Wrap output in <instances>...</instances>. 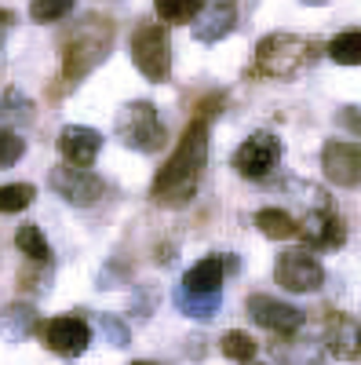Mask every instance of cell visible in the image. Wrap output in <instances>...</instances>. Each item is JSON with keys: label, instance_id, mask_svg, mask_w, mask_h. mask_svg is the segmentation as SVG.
<instances>
[{"label": "cell", "instance_id": "cell-2", "mask_svg": "<svg viewBox=\"0 0 361 365\" xmlns=\"http://www.w3.org/2000/svg\"><path fill=\"white\" fill-rule=\"evenodd\" d=\"M113 48V19L106 15H84L73 22V29L58 44V84L51 96L77 88L92 70H99V63Z\"/></svg>", "mask_w": 361, "mask_h": 365}, {"label": "cell", "instance_id": "cell-1", "mask_svg": "<svg viewBox=\"0 0 361 365\" xmlns=\"http://www.w3.org/2000/svg\"><path fill=\"white\" fill-rule=\"evenodd\" d=\"M204 165H208V117L194 113V120L183 128V135H179L172 158L154 175V187H150L154 205H164V208L190 205V197L201 187Z\"/></svg>", "mask_w": 361, "mask_h": 365}, {"label": "cell", "instance_id": "cell-22", "mask_svg": "<svg viewBox=\"0 0 361 365\" xmlns=\"http://www.w3.org/2000/svg\"><path fill=\"white\" fill-rule=\"evenodd\" d=\"M328 58L336 66H361V29H347L328 41Z\"/></svg>", "mask_w": 361, "mask_h": 365}, {"label": "cell", "instance_id": "cell-8", "mask_svg": "<svg viewBox=\"0 0 361 365\" xmlns=\"http://www.w3.org/2000/svg\"><path fill=\"white\" fill-rule=\"evenodd\" d=\"M274 282L288 292H318L325 285V267L318 263L314 252L292 249L274 259Z\"/></svg>", "mask_w": 361, "mask_h": 365}, {"label": "cell", "instance_id": "cell-17", "mask_svg": "<svg viewBox=\"0 0 361 365\" xmlns=\"http://www.w3.org/2000/svg\"><path fill=\"white\" fill-rule=\"evenodd\" d=\"M256 227L263 237L270 241H285V237H299V230H303V220H295L292 212L285 208H274V205H266L256 212Z\"/></svg>", "mask_w": 361, "mask_h": 365}, {"label": "cell", "instance_id": "cell-25", "mask_svg": "<svg viewBox=\"0 0 361 365\" xmlns=\"http://www.w3.org/2000/svg\"><path fill=\"white\" fill-rule=\"evenodd\" d=\"M77 8V0H29V19L33 22H63Z\"/></svg>", "mask_w": 361, "mask_h": 365}, {"label": "cell", "instance_id": "cell-6", "mask_svg": "<svg viewBox=\"0 0 361 365\" xmlns=\"http://www.w3.org/2000/svg\"><path fill=\"white\" fill-rule=\"evenodd\" d=\"M285 158V146L274 132H252L245 143L234 150V172L241 179H266L278 168V161Z\"/></svg>", "mask_w": 361, "mask_h": 365}, {"label": "cell", "instance_id": "cell-30", "mask_svg": "<svg viewBox=\"0 0 361 365\" xmlns=\"http://www.w3.org/2000/svg\"><path fill=\"white\" fill-rule=\"evenodd\" d=\"M336 125L361 139V106H343V110L336 113Z\"/></svg>", "mask_w": 361, "mask_h": 365}, {"label": "cell", "instance_id": "cell-19", "mask_svg": "<svg viewBox=\"0 0 361 365\" xmlns=\"http://www.w3.org/2000/svg\"><path fill=\"white\" fill-rule=\"evenodd\" d=\"M219 303H223V292H216V296H204V292H190V289H183V285L175 289V307L183 311L187 318H201V322L216 318Z\"/></svg>", "mask_w": 361, "mask_h": 365}, {"label": "cell", "instance_id": "cell-20", "mask_svg": "<svg viewBox=\"0 0 361 365\" xmlns=\"http://www.w3.org/2000/svg\"><path fill=\"white\" fill-rule=\"evenodd\" d=\"M15 245L29 263H51V245H48V237L41 234L37 223H22L19 234H15Z\"/></svg>", "mask_w": 361, "mask_h": 365}, {"label": "cell", "instance_id": "cell-4", "mask_svg": "<svg viewBox=\"0 0 361 365\" xmlns=\"http://www.w3.org/2000/svg\"><path fill=\"white\" fill-rule=\"evenodd\" d=\"M113 132L128 150H139V154H157L168 139V132L161 125V113L150 99H135V103L120 106L117 120H113Z\"/></svg>", "mask_w": 361, "mask_h": 365}, {"label": "cell", "instance_id": "cell-11", "mask_svg": "<svg viewBox=\"0 0 361 365\" xmlns=\"http://www.w3.org/2000/svg\"><path fill=\"white\" fill-rule=\"evenodd\" d=\"M321 172L336 187H361V143L328 139L321 146Z\"/></svg>", "mask_w": 361, "mask_h": 365}, {"label": "cell", "instance_id": "cell-13", "mask_svg": "<svg viewBox=\"0 0 361 365\" xmlns=\"http://www.w3.org/2000/svg\"><path fill=\"white\" fill-rule=\"evenodd\" d=\"M325 347L340 361H357L361 358V322L333 311L325 318Z\"/></svg>", "mask_w": 361, "mask_h": 365}, {"label": "cell", "instance_id": "cell-10", "mask_svg": "<svg viewBox=\"0 0 361 365\" xmlns=\"http://www.w3.org/2000/svg\"><path fill=\"white\" fill-rule=\"evenodd\" d=\"M245 307H248V318H252L256 325L270 329V332H274V336H281V340L295 336V332L303 329V322H307V314L299 311V307H292V303H281L278 296H266V292H252Z\"/></svg>", "mask_w": 361, "mask_h": 365}, {"label": "cell", "instance_id": "cell-15", "mask_svg": "<svg viewBox=\"0 0 361 365\" xmlns=\"http://www.w3.org/2000/svg\"><path fill=\"white\" fill-rule=\"evenodd\" d=\"M299 237L307 241L310 249H343V241H347V227L343 220L336 216L333 208H314L303 216V230H299Z\"/></svg>", "mask_w": 361, "mask_h": 365}, {"label": "cell", "instance_id": "cell-24", "mask_svg": "<svg viewBox=\"0 0 361 365\" xmlns=\"http://www.w3.org/2000/svg\"><path fill=\"white\" fill-rule=\"evenodd\" d=\"M219 351L226 354V358H234V361H252L256 358V351H259V344L248 336V332H241V329H230V332H223V340H219Z\"/></svg>", "mask_w": 361, "mask_h": 365}, {"label": "cell", "instance_id": "cell-5", "mask_svg": "<svg viewBox=\"0 0 361 365\" xmlns=\"http://www.w3.org/2000/svg\"><path fill=\"white\" fill-rule=\"evenodd\" d=\"M132 63L154 84H164L172 77V34L164 22H146L132 34Z\"/></svg>", "mask_w": 361, "mask_h": 365}, {"label": "cell", "instance_id": "cell-28", "mask_svg": "<svg viewBox=\"0 0 361 365\" xmlns=\"http://www.w3.org/2000/svg\"><path fill=\"white\" fill-rule=\"evenodd\" d=\"M99 332L106 336V344H113V347H128V340H132L128 325L120 322L117 314H99Z\"/></svg>", "mask_w": 361, "mask_h": 365}, {"label": "cell", "instance_id": "cell-27", "mask_svg": "<svg viewBox=\"0 0 361 365\" xmlns=\"http://www.w3.org/2000/svg\"><path fill=\"white\" fill-rule=\"evenodd\" d=\"M48 282H51V263H29L19 270V289H26V292H44V289H51Z\"/></svg>", "mask_w": 361, "mask_h": 365}, {"label": "cell", "instance_id": "cell-14", "mask_svg": "<svg viewBox=\"0 0 361 365\" xmlns=\"http://www.w3.org/2000/svg\"><path fill=\"white\" fill-rule=\"evenodd\" d=\"M103 150V135L88 125H66L58 132V154H63L66 165H77V168H92L95 158Z\"/></svg>", "mask_w": 361, "mask_h": 365}, {"label": "cell", "instance_id": "cell-7", "mask_svg": "<svg viewBox=\"0 0 361 365\" xmlns=\"http://www.w3.org/2000/svg\"><path fill=\"white\" fill-rule=\"evenodd\" d=\"M48 187L77 208H92L106 194V182L92 168H77V165H66V161L48 172Z\"/></svg>", "mask_w": 361, "mask_h": 365}, {"label": "cell", "instance_id": "cell-23", "mask_svg": "<svg viewBox=\"0 0 361 365\" xmlns=\"http://www.w3.org/2000/svg\"><path fill=\"white\" fill-rule=\"evenodd\" d=\"M37 329V311L29 303H8L4 307V332L8 340H22Z\"/></svg>", "mask_w": 361, "mask_h": 365}, {"label": "cell", "instance_id": "cell-29", "mask_svg": "<svg viewBox=\"0 0 361 365\" xmlns=\"http://www.w3.org/2000/svg\"><path fill=\"white\" fill-rule=\"evenodd\" d=\"M22 154H26V139H22L15 128H4V154H0V165L11 168Z\"/></svg>", "mask_w": 361, "mask_h": 365}, {"label": "cell", "instance_id": "cell-12", "mask_svg": "<svg viewBox=\"0 0 361 365\" xmlns=\"http://www.w3.org/2000/svg\"><path fill=\"white\" fill-rule=\"evenodd\" d=\"M234 270H237V256H230V252L204 256V259H197V263L183 274V289L216 296V292H223V282L230 278Z\"/></svg>", "mask_w": 361, "mask_h": 365}, {"label": "cell", "instance_id": "cell-32", "mask_svg": "<svg viewBox=\"0 0 361 365\" xmlns=\"http://www.w3.org/2000/svg\"><path fill=\"white\" fill-rule=\"evenodd\" d=\"M132 365H157V361H132Z\"/></svg>", "mask_w": 361, "mask_h": 365}, {"label": "cell", "instance_id": "cell-31", "mask_svg": "<svg viewBox=\"0 0 361 365\" xmlns=\"http://www.w3.org/2000/svg\"><path fill=\"white\" fill-rule=\"evenodd\" d=\"M299 4H310V8H325L328 0H299Z\"/></svg>", "mask_w": 361, "mask_h": 365}, {"label": "cell", "instance_id": "cell-18", "mask_svg": "<svg viewBox=\"0 0 361 365\" xmlns=\"http://www.w3.org/2000/svg\"><path fill=\"white\" fill-rule=\"evenodd\" d=\"M274 361L278 365H325V351L314 340H278L274 344Z\"/></svg>", "mask_w": 361, "mask_h": 365}, {"label": "cell", "instance_id": "cell-3", "mask_svg": "<svg viewBox=\"0 0 361 365\" xmlns=\"http://www.w3.org/2000/svg\"><path fill=\"white\" fill-rule=\"evenodd\" d=\"M314 58H318V44L310 37L278 29V34H266L256 44L248 77H256V81H292L299 73H307L314 66Z\"/></svg>", "mask_w": 361, "mask_h": 365}, {"label": "cell", "instance_id": "cell-9", "mask_svg": "<svg viewBox=\"0 0 361 365\" xmlns=\"http://www.w3.org/2000/svg\"><path fill=\"white\" fill-rule=\"evenodd\" d=\"M41 344L58 354V358H77L88 351V344H92V325H88L84 318L77 314H58V318H48L41 325Z\"/></svg>", "mask_w": 361, "mask_h": 365}, {"label": "cell", "instance_id": "cell-26", "mask_svg": "<svg viewBox=\"0 0 361 365\" xmlns=\"http://www.w3.org/2000/svg\"><path fill=\"white\" fill-rule=\"evenodd\" d=\"M33 197H37L33 182H8V187L0 190V208L4 212H22V208L33 205Z\"/></svg>", "mask_w": 361, "mask_h": 365}, {"label": "cell", "instance_id": "cell-16", "mask_svg": "<svg viewBox=\"0 0 361 365\" xmlns=\"http://www.w3.org/2000/svg\"><path fill=\"white\" fill-rule=\"evenodd\" d=\"M234 26H237V4L234 0H212V4H204V11L194 22V41L219 44L223 37L234 34Z\"/></svg>", "mask_w": 361, "mask_h": 365}, {"label": "cell", "instance_id": "cell-21", "mask_svg": "<svg viewBox=\"0 0 361 365\" xmlns=\"http://www.w3.org/2000/svg\"><path fill=\"white\" fill-rule=\"evenodd\" d=\"M154 11L164 26L197 22V15L204 11V0H154Z\"/></svg>", "mask_w": 361, "mask_h": 365}]
</instances>
